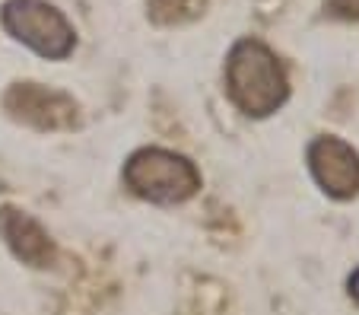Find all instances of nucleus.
<instances>
[{
  "label": "nucleus",
  "mask_w": 359,
  "mask_h": 315,
  "mask_svg": "<svg viewBox=\"0 0 359 315\" xmlns=\"http://www.w3.org/2000/svg\"><path fill=\"white\" fill-rule=\"evenodd\" d=\"M226 96L242 115L271 118L290 99V80L280 58L261 39H238L223 64Z\"/></svg>",
  "instance_id": "obj_1"
},
{
  "label": "nucleus",
  "mask_w": 359,
  "mask_h": 315,
  "mask_svg": "<svg viewBox=\"0 0 359 315\" xmlns=\"http://www.w3.org/2000/svg\"><path fill=\"white\" fill-rule=\"evenodd\" d=\"M124 188L149 204H182L201 188V172L188 156L165 147H140L121 169Z\"/></svg>",
  "instance_id": "obj_2"
},
{
  "label": "nucleus",
  "mask_w": 359,
  "mask_h": 315,
  "mask_svg": "<svg viewBox=\"0 0 359 315\" xmlns=\"http://www.w3.org/2000/svg\"><path fill=\"white\" fill-rule=\"evenodd\" d=\"M0 26L10 39L32 48L45 61H64L76 48V29L48 0H4Z\"/></svg>",
  "instance_id": "obj_3"
},
{
  "label": "nucleus",
  "mask_w": 359,
  "mask_h": 315,
  "mask_svg": "<svg viewBox=\"0 0 359 315\" xmlns=\"http://www.w3.org/2000/svg\"><path fill=\"white\" fill-rule=\"evenodd\" d=\"M4 112L32 130H74L80 128V102L70 93L35 80H16L4 93Z\"/></svg>",
  "instance_id": "obj_4"
},
{
  "label": "nucleus",
  "mask_w": 359,
  "mask_h": 315,
  "mask_svg": "<svg viewBox=\"0 0 359 315\" xmlns=\"http://www.w3.org/2000/svg\"><path fill=\"white\" fill-rule=\"evenodd\" d=\"M305 163L327 198L353 201L359 194V153L346 140L334 134L315 138L305 150Z\"/></svg>",
  "instance_id": "obj_5"
},
{
  "label": "nucleus",
  "mask_w": 359,
  "mask_h": 315,
  "mask_svg": "<svg viewBox=\"0 0 359 315\" xmlns=\"http://www.w3.org/2000/svg\"><path fill=\"white\" fill-rule=\"evenodd\" d=\"M0 236L7 242V248L29 267H51L57 258L55 239L48 236L35 217H29L20 207L4 204L0 207Z\"/></svg>",
  "instance_id": "obj_6"
},
{
  "label": "nucleus",
  "mask_w": 359,
  "mask_h": 315,
  "mask_svg": "<svg viewBox=\"0 0 359 315\" xmlns=\"http://www.w3.org/2000/svg\"><path fill=\"white\" fill-rule=\"evenodd\" d=\"M210 0H147V16L156 26H184L207 13Z\"/></svg>",
  "instance_id": "obj_7"
},
{
  "label": "nucleus",
  "mask_w": 359,
  "mask_h": 315,
  "mask_svg": "<svg viewBox=\"0 0 359 315\" xmlns=\"http://www.w3.org/2000/svg\"><path fill=\"white\" fill-rule=\"evenodd\" d=\"M325 13L344 22H359V0H325Z\"/></svg>",
  "instance_id": "obj_8"
},
{
  "label": "nucleus",
  "mask_w": 359,
  "mask_h": 315,
  "mask_svg": "<svg viewBox=\"0 0 359 315\" xmlns=\"http://www.w3.org/2000/svg\"><path fill=\"white\" fill-rule=\"evenodd\" d=\"M346 290H350V300L359 302V267L350 274V281H346Z\"/></svg>",
  "instance_id": "obj_9"
}]
</instances>
